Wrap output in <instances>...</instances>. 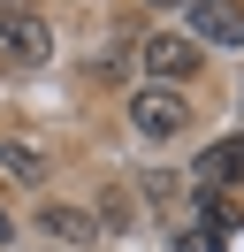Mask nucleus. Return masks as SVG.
Returning <instances> with one entry per match:
<instances>
[{
  "mask_svg": "<svg viewBox=\"0 0 244 252\" xmlns=\"http://www.w3.org/2000/svg\"><path fill=\"white\" fill-rule=\"evenodd\" d=\"M137 62H145V77L160 84V92H183V84L198 77V62H206V46H198L191 31H152L145 46H137Z\"/></svg>",
  "mask_w": 244,
  "mask_h": 252,
  "instance_id": "obj_2",
  "label": "nucleus"
},
{
  "mask_svg": "<svg viewBox=\"0 0 244 252\" xmlns=\"http://www.w3.org/2000/svg\"><path fill=\"white\" fill-rule=\"evenodd\" d=\"M8 245H15V214L0 206V252H8Z\"/></svg>",
  "mask_w": 244,
  "mask_h": 252,
  "instance_id": "obj_9",
  "label": "nucleus"
},
{
  "mask_svg": "<svg viewBox=\"0 0 244 252\" xmlns=\"http://www.w3.org/2000/svg\"><path fill=\"white\" fill-rule=\"evenodd\" d=\"M183 123H191V99L183 92H160V84H137L130 92V130L137 138L168 145V138H183Z\"/></svg>",
  "mask_w": 244,
  "mask_h": 252,
  "instance_id": "obj_3",
  "label": "nucleus"
},
{
  "mask_svg": "<svg viewBox=\"0 0 244 252\" xmlns=\"http://www.w3.org/2000/svg\"><path fill=\"white\" fill-rule=\"evenodd\" d=\"M145 8H191V0H145Z\"/></svg>",
  "mask_w": 244,
  "mask_h": 252,
  "instance_id": "obj_10",
  "label": "nucleus"
},
{
  "mask_svg": "<svg viewBox=\"0 0 244 252\" xmlns=\"http://www.w3.org/2000/svg\"><path fill=\"white\" fill-rule=\"evenodd\" d=\"M92 221H99L107 237H122V229H137V191H99V214H92Z\"/></svg>",
  "mask_w": 244,
  "mask_h": 252,
  "instance_id": "obj_8",
  "label": "nucleus"
},
{
  "mask_svg": "<svg viewBox=\"0 0 244 252\" xmlns=\"http://www.w3.org/2000/svg\"><path fill=\"white\" fill-rule=\"evenodd\" d=\"M38 229L54 237V245H92V237H99V221H92L84 206H38Z\"/></svg>",
  "mask_w": 244,
  "mask_h": 252,
  "instance_id": "obj_6",
  "label": "nucleus"
},
{
  "mask_svg": "<svg viewBox=\"0 0 244 252\" xmlns=\"http://www.w3.org/2000/svg\"><path fill=\"white\" fill-rule=\"evenodd\" d=\"M54 62V23L38 8H0V69H46Z\"/></svg>",
  "mask_w": 244,
  "mask_h": 252,
  "instance_id": "obj_1",
  "label": "nucleus"
},
{
  "mask_svg": "<svg viewBox=\"0 0 244 252\" xmlns=\"http://www.w3.org/2000/svg\"><path fill=\"white\" fill-rule=\"evenodd\" d=\"M183 23H191L198 46H244V8H237V0H191Z\"/></svg>",
  "mask_w": 244,
  "mask_h": 252,
  "instance_id": "obj_4",
  "label": "nucleus"
},
{
  "mask_svg": "<svg viewBox=\"0 0 244 252\" xmlns=\"http://www.w3.org/2000/svg\"><path fill=\"white\" fill-rule=\"evenodd\" d=\"M191 184H198V191H229V184H244V130H229L221 145H206V153L191 160Z\"/></svg>",
  "mask_w": 244,
  "mask_h": 252,
  "instance_id": "obj_5",
  "label": "nucleus"
},
{
  "mask_svg": "<svg viewBox=\"0 0 244 252\" xmlns=\"http://www.w3.org/2000/svg\"><path fill=\"white\" fill-rule=\"evenodd\" d=\"M0 168H8L15 184H46V168H54V160H46L30 138H0Z\"/></svg>",
  "mask_w": 244,
  "mask_h": 252,
  "instance_id": "obj_7",
  "label": "nucleus"
},
{
  "mask_svg": "<svg viewBox=\"0 0 244 252\" xmlns=\"http://www.w3.org/2000/svg\"><path fill=\"white\" fill-rule=\"evenodd\" d=\"M0 8H30V0H0Z\"/></svg>",
  "mask_w": 244,
  "mask_h": 252,
  "instance_id": "obj_11",
  "label": "nucleus"
}]
</instances>
